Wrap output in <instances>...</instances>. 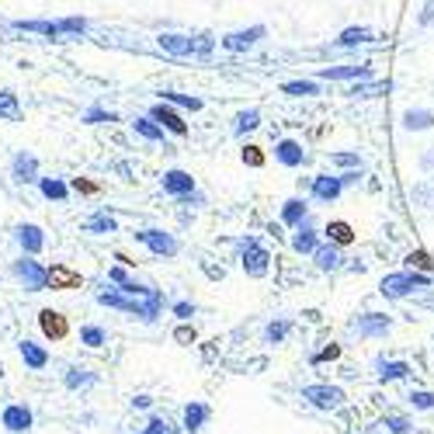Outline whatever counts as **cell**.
Masks as SVG:
<instances>
[{"label":"cell","mask_w":434,"mask_h":434,"mask_svg":"<svg viewBox=\"0 0 434 434\" xmlns=\"http://www.w3.org/2000/svg\"><path fill=\"white\" fill-rule=\"evenodd\" d=\"M97 302L101 306H111V309H122V313H132V316H139V320H146V323H153L157 316H160V302L164 299H136V295H125L122 288H108V292H97Z\"/></svg>","instance_id":"obj_1"},{"label":"cell","mask_w":434,"mask_h":434,"mask_svg":"<svg viewBox=\"0 0 434 434\" xmlns=\"http://www.w3.org/2000/svg\"><path fill=\"white\" fill-rule=\"evenodd\" d=\"M10 274L28 288V292H46L49 288V267L42 260H35V254H21L10 264Z\"/></svg>","instance_id":"obj_2"},{"label":"cell","mask_w":434,"mask_h":434,"mask_svg":"<svg viewBox=\"0 0 434 434\" xmlns=\"http://www.w3.org/2000/svg\"><path fill=\"white\" fill-rule=\"evenodd\" d=\"M431 278L424 274V271H396V274H386L382 278V285H379V292L386 295V299H407L414 288H424Z\"/></svg>","instance_id":"obj_3"},{"label":"cell","mask_w":434,"mask_h":434,"mask_svg":"<svg viewBox=\"0 0 434 434\" xmlns=\"http://www.w3.org/2000/svg\"><path fill=\"white\" fill-rule=\"evenodd\" d=\"M240 267H244L247 278H267V271H271V254H267V247H260L254 237L240 240Z\"/></svg>","instance_id":"obj_4"},{"label":"cell","mask_w":434,"mask_h":434,"mask_svg":"<svg viewBox=\"0 0 434 434\" xmlns=\"http://www.w3.org/2000/svg\"><path fill=\"white\" fill-rule=\"evenodd\" d=\"M132 237L143 247H150V254H157V258H177V251H181V244L174 240L171 233H164V230H139Z\"/></svg>","instance_id":"obj_5"},{"label":"cell","mask_w":434,"mask_h":434,"mask_svg":"<svg viewBox=\"0 0 434 434\" xmlns=\"http://www.w3.org/2000/svg\"><path fill=\"white\" fill-rule=\"evenodd\" d=\"M302 400H309L316 410H341L344 407V389H337V386H306L302 389Z\"/></svg>","instance_id":"obj_6"},{"label":"cell","mask_w":434,"mask_h":434,"mask_svg":"<svg viewBox=\"0 0 434 434\" xmlns=\"http://www.w3.org/2000/svg\"><path fill=\"white\" fill-rule=\"evenodd\" d=\"M389 327H393V320L386 313H365V316H358V320L347 323V330L358 334V337H386Z\"/></svg>","instance_id":"obj_7"},{"label":"cell","mask_w":434,"mask_h":434,"mask_svg":"<svg viewBox=\"0 0 434 434\" xmlns=\"http://www.w3.org/2000/svg\"><path fill=\"white\" fill-rule=\"evenodd\" d=\"M264 35H267V28H264V24H254V28H244V31H230V35H223L219 46H223L226 52H247V49L258 46Z\"/></svg>","instance_id":"obj_8"},{"label":"cell","mask_w":434,"mask_h":434,"mask_svg":"<svg viewBox=\"0 0 434 434\" xmlns=\"http://www.w3.org/2000/svg\"><path fill=\"white\" fill-rule=\"evenodd\" d=\"M0 424H4V431H10V434H28L31 424H35V414L24 403H10V407H4Z\"/></svg>","instance_id":"obj_9"},{"label":"cell","mask_w":434,"mask_h":434,"mask_svg":"<svg viewBox=\"0 0 434 434\" xmlns=\"http://www.w3.org/2000/svg\"><path fill=\"white\" fill-rule=\"evenodd\" d=\"M341 191H344V181H341V177H330V174H316V177H313V184H309L313 202H323V205L337 202V198H341Z\"/></svg>","instance_id":"obj_10"},{"label":"cell","mask_w":434,"mask_h":434,"mask_svg":"<svg viewBox=\"0 0 434 434\" xmlns=\"http://www.w3.org/2000/svg\"><path fill=\"white\" fill-rule=\"evenodd\" d=\"M160 188H164L171 198H188V195H195V177L188 171H181V167H174V171H164Z\"/></svg>","instance_id":"obj_11"},{"label":"cell","mask_w":434,"mask_h":434,"mask_svg":"<svg viewBox=\"0 0 434 434\" xmlns=\"http://www.w3.org/2000/svg\"><path fill=\"white\" fill-rule=\"evenodd\" d=\"M38 330H42L49 341H66L70 320H66L59 309H42V313H38Z\"/></svg>","instance_id":"obj_12"},{"label":"cell","mask_w":434,"mask_h":434,"mask_svg":"<svg viewBox=\"0 0 434 434\" xmlns=\"http://www.w3.org/2000/svg\"><path fill=\"white\" fill-rule=\"evenodd\" d=\"M146 115H150L153 122H160V125H164L167 132H174V136H188V122H184V118L174 111L171 101H160V104H153Z\"/></svg>","instance_id":"obj_13"},{"label":"cell","mask_w":434,"mask_h":434,"mask_svg":"<svg viewBox=\"0 0 434 434\" xmlns=\"http://www.w3.org/2000/svg\"><path fill=\"white\" fill-rule=\"evenodd\" d=\"M157 46L171 56H198V42L191 35H177V31H164L157 35Z\"/></svg>","instance_id":"obj_14"},{"label":"cell","mask_w":434,"mask_h":434,"mask_svg":"<svg viewBox=\"0 0 434 434\" xmlns=\"http://www.w3.org/2000/svg\"><path fill=\"white\" fill-rule=\"evenodd\" d=\"M14 240H18V247L24 251V254H42V247H46V233L35 226V223H21L18 230H14Z\"/></svg>","instance_id":"obj_15"},{"label":"cell","mask_w":434,"mask_h":434,"mask_svg":"<svg viewBox=\"0 0 434 434\" xmlns=\"http://www.w3.org/2000/svg\"><path fill=\"white\" fill-rule=\"evenodd\" d=\"M10 177H14V184H38V160L21 150L10 160Z\"/></svg>","instance_id":"obj_16"},{"label":"cell","mask_w":434,"mask_h":434,"mask_svg":"<svg viewBox=\"0 0 434 434\" xmlns=\"http://www.w3.org/2000/svg\"><path fill=\"white\" fill-rule=\"evenodd\" d=\"M80 285H84L80 271H74V267H66V264H52V267H49V288L70 292V288H80Z\"/></svg>","instance_id":"obj_17"},{"label":"cell","mask_w":434,"mask_h":434,"mask_svg":"<svg viewBox=\"0 0 434 434\" xmlns=\"http://www.w3.org/2000/svg\"><path fill=\"white\" fill-rule=\"evenodd\" d=\"M274 160H278L281 167H302V164H306V150H302L299 139H281V143L274 146Z\"/></svg>","instance_id":"obj_18"},{"label":"cell","mask_w":434,"mask_h":434,"mask_svg":"<svg viewBox=\"0 0 434 434\" xmlns=\"http://www.w3.org/2000/svg\"><path fill=\"white\" fill-rule=\"evenodd\" d=\"M368 77H372V66L368 63H361V66L347 63V66H327V70H320V80H368Z\"/></svg>","instance_id":"obj_19"},{"label":"cell","mask_w":434,"mask_h":434,"mask_svg":"<svg viewBox=\"0 0 434 434\" xmlns=\"http://www.w3.org/2000/svg\"><path fill=\"white\" fill-rule=\"evenodd\" d=\"M316 247H320V233H316L313 223L306 219V223L295 226V233H292V251H295V254H316Z\"/></svg>","instance_id":"obj_20"},{"label":"cell","mask_w":434,"mask_h":434,"mask_svg":"<svg viewBox=\"0 0 434 434\" xmlns=\"http://www.w3.org/2000/svg\"><path fill=\"white\" fill-rule=\"evenodd\" d=\"M18 354H21V361L31 368V372H42L46 365H49V351L42 344H31V341H21L18 344Z\"/></svg>","instance_id":"obj_21"},{"label":"cell","mask_w":434,"mask_h":434,"mask_svg":"<svg viewBox=\"0 0 434 434\" xmlns=\"http://www.w3.org/2000/svg\"><path fill=\"white\" fill-rule=\"evenodd\" d=\"M306 219H309V205H306L302 198H288V202L281 205V223H285V226L295 230V226H302Z\"/></svg>","instance_id":"obj_22"},{"label":"cell","mask_w":434,"mask_h":434,"mask_svg":"<svg viewBox=\"0 0 434 434\" xmlns=\"http://www.w3.org/2000/svg\"><path fill=\"white\" fill-rule=\"evenodd\" d=\"M205 421H209V407L198 403V400H191V403L184 407V431L198 434L202 428H205Z\"/></svg>","instance_id":"obj_23"},{"label":"cell","mask_w":434,"mask_h":434,"mask_svg":"<svg viewBox=\"0 0 434 434\" xmlns=\"http://www.w3.org/2000/svg\"><path fill=\"white\" fill-rule=\"evenodd\" d=\"M434 125V111L428 108H410V111H403V129L407 132H428Z\"/></svg>","instance_id":"obj_24"},{"label":"cell","mask_w":434,"mask_h":434,"mask_svg":"<svg viewBox=\"0 0 434 434\" xmlns=\"http://www.w3.org/2000/svg\"><path fill=\"white\" fill-rule=\"evenodd\" d=\"M38 191L49 202H66L70 198V184L63 177H38Z\"/></svg>","instance_id":"obj_25"},{"label":"cell","mask_w":434,"mask_h":434,"mask_svg":"<svg viewBox=\"0 0 434 434\" xmlns=\"http://www.w3.org/2000/svg\"><path fill=\"white\" fill-rule=\"evenodd\" d=\"M118 223L108 216V212H94L90 219H84V233H94V237H104V233H115Z\"/></svg>","instance_id":"obj_26"},{"label":"cell","mask_w":434,"mask_h":434,"mask_svg":"<svg viewBox=\"0 0 434 434\" xmlns=\"http://www.w3.org/2000/svg\"><path fill=\"white\" fill-rule=\"evenodd\" d=\"M132 129H136V136H143V139H150V143H164V132H167V129H164L160 122H153L150 115H146V118H136Z\"/></svg>","instance_id":"obj_27"},{"label":"cell","mask_w":434,"mask_h":434,"mask_svg":"<svg viewBox=\"0 0 434 434\" xmlns=\"http://www.w3.org/2000/svg\"><path fill=\"white\" fill-rule=\"evenodd\" d=\"M375 35H372V28H344L341 35H337V49H351V46H365V42H372Z\"/></svg>","instance_id":"obj_28"},{"label":"cell","mask_w":434,"mask_h":434,"mask_svg":"<svg viewBox=\"0 0 434 434\" xmlns=\"http://www.w3.org/2000/svg\"><path fill=\"white\" fill-rule=\"evenodd\" d=\"M316 267L320 271H337L341 267V251H337V244H323V247H316Z\"/></svg>","instance_id":"obj_29"},{"label":"cell","mask_w":434,"mask_h":434,"mask_svg":"<svg viewBox=\"0 0 434 434\" xmlns=\"http://www.w3.org/2000/svg\"><path fill=\"white\" fill-rule=\"evenodd\" d=\"M14 28H21V31H38V35H49V38H59L63 35V28H59V21H14Z\"/></svg>","instance_id":"obj_30"},{"label":"cell","mask_w":434,"mask_h":434,"mask_svg":"<svg viewBox=\"0 0 434 434\" xmlns=\"http://www.w3.org/2000/svg\"><path fill=\"white\" fill-rule=\"evenodd\" d=\"M414 368L407 361H379V379L382 382H396V379H407Z\"/></svg>","instance_id":"obj_31"},{"label":"cell","mask_w":434,"mask_h":434,"mask_svg":"<svg viewBox=\"0 0 434 434\" xmlns=\"http://www.w3.org/2000/svg\"><path fill=\"white\" fill-rule=\"evenodd\" d=\"M258 125H260V111L258 108H247V111L237 115V122H233V136H247V132H254Z\"/></svg>","instance_id":"obj_32"},{"label":"cell","mask_w":434,"mask_h":434,"mask_svg":"<svg viewBox=\"0 0 434 434\" xmlns=\"http://www.w3.org/2000/svg\"><path fill=\"white\" fill-rule=\"evenodd\" d=\"M281 94H288V97H313V94H320V84L316 80H288V84H281Z\"/></svg>","instance_id":"obj_33"},{"label":"cell","mask_w":434,"mask_h":434,"mask_svg":"<svg viewBox=\"0 0 434 434\" xmlns=\"http://www.w3.org/2000/svg\"><path fill=\"white\" fill-rule=\"evenodd\" d=\"M327 240H330V244H337V247H347V244H354V230H351L347 223L337 219V223H330V226H327Z\"/></svg>","instance_id":"obj_34"},{"label":"cell","mask_w":434,"mask_h":434,"mask_svg":"<svg viewBox=\"0 0 434 434\" xmlns=\"http://www.w3.org/2000/svg\"><path fill=\"white\" fill-rule=\"evenodd\" d=\"M160 101H171V104H177V108H188V111H202V97H191V94L160 90Z\"/></svg>","instance_id":"obj_35"},{"label":"cell","mask_w":434,"mask_h":434,"mask_svg":"<svg viewBox=\"0 0 434 434\" xmlns=\"http://www.w3.org/2000/svg\"><path fill=\"white\" fill-rule=\"evenodd\" d=\"M0 118H7V122L21 118V104H18L14 90H0Z\"/></svg>","instance_id":"obj_36"},{"label":"cell","mask_w":434,"mask_h":434,"mask_svg":"<svg viewBox=\"0 0 434 434\" xmlns=\"http://www.w3.org/2000/svg\"><path fill=\"white\" fill-rule=\"evenodd\" d=\"M80 344H87V347H104V344H108V334H104V327H97V323H84V327H80Z\"/></svg>","instance_id":"obj_37"},{"label":"cell","mask_w":434,"mask_h":434,"mask_svg":"<svg viewBox=\"0 0 434 434\" xmlns=\"http://www.w3.org/2000/svg\"><path fill=\"white\" fill-rule=\"evenodd\" d=\"M63 382H66L70 389H80V386H90V382H94V372H87L80 365H70L66 375H63Z\"/></svg>","instance_id":"obj_38"},{"label":"cell","mask_w":434,"mask_h":434,"mask_svg":"<svg viewBox=\"0 0 434 434\" xmlns=\"http://www.w3.org/2000/svg\"><path fill=\"white\" fill-rule=\"evenodd\" d=\"M414 202L421 205V209H434V181L428 177V181H421V184H414Z\"/></svg>","instance_id":"obj_39"},{"label":"cell","mask_w":434,"mask_h":434,"mask_svg":"<svg viewBox=\"0 0 434 434\" xmlns=\"http://www.w3.org/2000/svg\"><path fill=\"white\" fill-rule=\"evenodd\" d=\"M285 334H288V320H271V323L264 327V341H267V344H281Z\"/></svg>","instance_id":"obj_40"},{"label":"cell","mask_w":434,"mask_h":434,"mask_svg":"<svg viewBox=\"0 0 434 434\" xmlns=\"http://www.w3.org/2000/svg\"><path fill=\"white\" fill-rule=\"evenodd\" d=\"M407 400L414 410H434V393H428V389H414Z\"/></svg>","instance_id":"obj_41"},{"label":"cell","mask_w":434,"mask_h":434,"mask_svg":"<svg viewBox=\"0 0 434 434\" xmlns=\"http://www.w3.org/2000/svg\"><path fill=\"white\" fill-rule=\"evenodd\" d=\"M84 122L87 125H101V122H118L115 111H104V108H87L84 111Z\"/></svg>","instance_id":"obj_42"},{"label":"cell","mask_w":434,"mask_h":434,"mask_svg":"<svg viewBox=\"0 0 434 434\" xmlns=\"http://www.w3.org/2000/svg\"><path fill=\"white\" fill-rule=\"evenodd\" d=\"M59 28H63V35H84V31H87V18H63V21H59Z\"/></svg>","instance_id":"obj_43"},{"label":"cell","mask_w":434,"mask_h":434,"mask_svg":"<svg viewBox=\"0 0 434 434\" xmlns=\"http://www.w3.org/2000/svg\"><path fill=\"white\" fill-rule=\"evenodd\" d=\"M382 428H389V431H393V434H407V431H410V428H414V424H410L407 417H396V414H389V417L382 421Z\"/></svg>","instance_id":"obj_44"},{"label":"cell","mask_w":434,"mask_h":434,"mask_svg":"<svg viewBox=\"0 0 434 434\" xmlns=\"http://www.w3.org/2000/svg\"><path fill=\"white\" fill-rule=\"evenodd\" d=\"M407 264H410V267H417V271H431V267H434L431 254H424V251H414V254L407 258Z\"/></svg>","instance_id":"obj_45"},{"label":"cell","mask_w":434,"mask_h":434,"mask_svg":"<svg viewBox=\"0 0 434 434\" xmlns=\"http://www.w3.org/2000/svg\"><path fill=\"white\" fill-rule=\"evenodd\" d=\"M330 164H337V167H361V157L358 153H330Z\"/></svg>","instance_id":"obj_46"},{"label":"cell","mask_w":434,"mask_h":434,"mask_svg":"<svg viewBox=\"0 0 434 434\" xmlns=\"http://www.w3.org/2000/svg\"><path fill=\"white\" fill-rule=\"evenodd\" d=\"M244 164H247V167H264V153H260V146H244Z\"/></svg>","instance_id":"obj_47"},{"label":"cell","mask_w":434,"mask_h":434,"mask_svg":"<svg viewBox=\"0 0 434 434\" xmlns=\"http://www.w3.org/2000/svg\"><path fill=\"white\" fill-rule=\"evenodd\" d=\"M108 281H115V285L122 288V285H129L132 278H129V271H125L122 264H115V267H108Z\"/></svg>","instance_id":"obj_48"},{"label":"cell","mask_w":434,"mask_h":434,"mask_svg":"<svg viewBox=\"0 0 434 434\" xmlns=\"http://www.w3.org/2000/svg\"><path fill=\"white\" fill-rule=\"evenodd\" d=\"M143 434H174L171 424L164 421V417H150V424H146V431Z\"/></svg>","instance_id":"obj_49"},{"label":"cell","mask_w":434,"mask_h":434,"mask_svg":"<svg viewBox=\"0 0 434 434\" xmlns=\"http://www.w3.org/2000/svg\"><path fill=\"white\" fill-rule=\"evenodd\" d=\"M417 24H421V28L434 24V0H428V4L421 7V14H417Z\"/></svg>","instance_id":"obj_50"},{"label":"cell","mask_w":434,"mask_h":434,"mask_svg":"<svg viewBox=\"0 0 434 434\" xmlns=\"http://www.w3.org/2000/svg\"><path fill=\"white\" fill-rule=\"evenodd\" d=\"M174 341H177V344H191V341H195V327H177V330H174Z\"/></svg>","instance_id":"obj_51"},{"label":"cell","mask_w":434,"mask_h":434,"mask_svg":"<svg viewBox=\"0 0 434 434\" xmlns=\"http://www.w3.org/2000/svg\"><path fill=\"white\" fill-rule=\"evenodd\" d=\"M334 358H341V347H337V344L323 347V351H320V354H316V358H313V361H316V365H320V361H334Z\"/></svg>","instance_id":"obj_52"},{"label":"cell","mask_w":434,"mask_h":434,"mask_svg":"<svg viewBox=\"0 0 434 434\" xmlns=\"http://www.w3.org/2000/svg\"><path fill=\"white\" fill-rule=\"evenodd\" d=\"M195 42H198V56H209V52H212V46H216V42H212V35H195Z\"/></svg>","instance_id":"obj_53"},{"label":"cell","mask_w":434,"mask_h":434,"mask_svg":"<svg viewBox=\"0 0 434 434\" xmlns=\"http://www.w3.org/2000/svg\"><path fill=\"white\" fill-rule=\"evenodd\" d=\"M174 316L191 320V316H195V306H191V302H174Z\"/></svg>","instance_id":"obj_54"},{"label":"cell","mask_w":434,"mask_h":434,"mask_svg":"<svg viewBox=\"0 0 434 434\" xmlns=\"http://www.w3.org/2000/svg\"><path fill=\"white\" fill-rule=\"evenodd\" d=\"M74 188H77L80 195H94V191H97V184H90V181H84V177H77V181H74Z\"/></svg>","instance_id":"obj_55"},{"label":"cell","mask_w":434,"mask_h":434,"mask_svg":"<svg viewBox=\"0 0 434 434\" xmlns=\"http://www.w3.org/2000/svg\"><path fill=\"white\" fill-rule=\"evenodd\" d=\"M132 407H136V410H150V407H153V400H150L146 393H139V396H132Z\"/></svg>","instance_id":"obj_56"},{"label":"cell","mask_w":434,"mask_h":434,"mask_svg":"<svg viewBox=\"0 0 434 434\" xmlns=\"http://www.w3.org/2000/svg\"><path fill=\"white\" fill-rule=\"evenodd\" d=\"M424 167H428V171H431V167H434V146H431V153L424 157Z\"/></svg>","instance_id":"obj_57"},{"label":"cell","mask_w":434,"mask_h":434,"mask_svg":"<svg viewBox=\"0 0 434 434\" xmlns=\"http://www.w3.org/2000/svg\"><path fill=\"white\" fill-rule=\"evenodd\" d=\"M0 372H4V365H0Z\"/></svg>","instance_id":"obj_58"}]
</instances>
